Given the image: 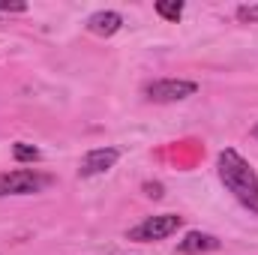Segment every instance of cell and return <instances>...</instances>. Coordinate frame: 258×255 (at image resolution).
<instances>
[{"instance_id":"obj_1","label":"cell","mask_w":258,"mask_h":255,"mask_svg":"<svg viewBox=\"0 0 258 255\" xmlns=\"http://www.w3.org/2000/svg\"><path fill=\"white\" fill-rule=\"evenodd\" d=\"M216 171H219V180L225 183V189L231 192L249 213L258 216V174H255V168L234 147H225L216 156Z\"/></svg>"},{"instance_id":"obj_2","label":"cell","mask_w":258,"mask_h":255,"mask_svg":"<svg viewBox=\"0 0 258 255\" xmlns=\"http://www.w3.org/2000/svg\"><path fill=\"white\" fill-rule=\"evenodd\" d=\"M183 225V216H177V213H159V216H147V219H141L135 228H129V240H135V243H153V240H165V237H171L177 228Z\"/></svg>"},{"instance_id":"obj_3","label":"cell","mask_w":258,"mask_h":255,"mask_svg":"<svg viewBox=\"0 0 258 255\" xmlns=\"http://www.w3.org/2000/svg\"><path fill=\"white\" fill-rule=\"evenodd\" d=\"M51 186V174L33 171V168H18V171H3L0 174V198L6 195H33Z\"/></svg>"},{"instance_id":"obj_4","label":"cell","mask_w":258,"mask_h":255,"mask_svg":"<svg viewBox=\"0 0 258 255\" xmlns=\"http://www.w3.org/2000/svg\"><path fill=\"white\" fill-rule=\"evenodd\" d=\"M198 93V84L186 81V78H159V81H150L144 84V96L150 102H159V105H171V102H183Z\"/></svg>"},{"instance_id":"obj_5","label":"cell","mask_w":258,"mask_h":255,"mask_svg":"<svg viewBox=\"0 0 258 255\" xmlns=\"http://www.w3.org/2000/svg\"><path fill=\"white\" fill-rule=\"evenodd\" d=\"M117 159H120V150H117V147H96V150H90V153L81 159V165H78V177H96V174H105V171H111V168L117 165Z\"/></svg>"},{"instance_id":"obj_6","label":"cell","mask_w":258,"mask_h":255,"mask_svg":"<svg viewBox=\"0 0 258 255\" xmlns=\"http://www.w3.org/2000/svg\"><path fill=\"white\" fill-rule=\"evenodd\" d=\"M120 27H123V15L114 12V9H99L87 18V30L96 33V36H114Z\"/></svg>"},{"instance_id":"obj_7","label":"cell","mask_w":258,"mask_h":255,"mask_svg":"<svg viewBox=\"0 0 258 255\" xmlns=\"http://www.w3.org/2000/svg\"><path fill=\"white\" fill-rule=\"evenodd\" d=\"M219 246H222V243H219V237L204 234V231H189V234L180 240L177 252H180V255H201V252H216Z\"/></svg>"},{"instance_id":"obj_8","label":"cell","mask_w":258,"mask_h":255,"mask_svg":"<svg viewBox=\"0 0 258 255\" xmlns=\"http://www.w3.org/2000/svg\"><path fill=\"white\" fill-rule=\"evenodd\" d=\"M156 12H159L162 18H168V21H180L183 3H180V0H159V3H156Z\"/></svg>"},{"instance_id":"obj_9","label":"cell","mask_w":258,"mask_h":255,"mask_svg":"<svg viewBox=\"0 0 258 255\" xmlns=\"http://www.w3.org/2000/svg\"><path fill=\"white\" fill-rule=\"evenodd\" d=\"M12 156H15L18 162H36V159H39V150H36L33 144H24V141H18V144L12 147Z\"/></svg>"},{"instance_id":"obj_10","label":"cell","mask_w":258,"mask_h":255,"mask_svg":"<svg viewBox=\"0 0 258 255\" xmlns=\"http://www.w3.org/2000/svg\"><path fill=\"white\" fill-rule=\"evenodd\" d=\"M237 18L246 21V24H258V6H240L237 9Z\"/></svg>"},{"instance_id":"obj_11","label":"cell","mask_w":258,"mask_h":255,"mask_svg":"<svg viewBox=\"0 0 258 255\" xmlns=\"http://www.w3.org/2000/svg\"><path fill=\"white\" fill-rule=\"evenodd\" d=\"M27 9V3H6V0H0V12H24Z\"/></svg>"},{"instance_id":"obj_12","label":"cell","mask_w":258,"mask_h":255,"mask_svg":"<svg viewBox=\"0 0 258 255\" xmlns=\"http://www.w3.org/2000/svg\"><path fill=\"white\" fill-rule=\"evenodd\" d=\"M252 135H255V138H258V126H255V129H252Z\"/></svg>"}]
</instances>
